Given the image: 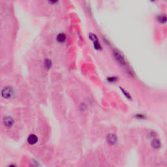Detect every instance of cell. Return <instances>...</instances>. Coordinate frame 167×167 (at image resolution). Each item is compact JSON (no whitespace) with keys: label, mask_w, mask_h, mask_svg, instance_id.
Listing matches in <instances>:
<instances>
[{"label":"cell","mask_w":167,"mask_h":167,"mask_svg":"<svg viewBox=\"0 0 167 167\" xmlns=\"http://www.w3.org/2000/svg\"><path fill=\"white\" fill-rule=\"evenodd\" d=\"M116 77H110L109 78H108V80H109V82H114L116 80Z\"/></svg>","instance_id":"cell-9"},{"label":"cell","mask_w":167,"mask_h":167,"mask_svg":"<svg viewBox=\"0 0 167 167\" xmlns=\"http://www.w3.org/2000/svg\"><path fill=\"white\" fill-rule=\"evenodd\" d=\"M56 41L59 43H63L65 41H66V35L63 33H60L57 35Z\"/></svg>","instance_id":"cell-4"},{"label":"cell","mask_w":167,"mask_h":167,"mask_svg":"<svg viewBox=\"0 0 167 167\" xmlns=\"http://www.w3.org/2000/svg\"><path fill=\"white\" fill-rule=\"evenodd\" d=\"M38 141V138L35 135H31L28 138V142L30 144L33 145L36 144Z\"/></svg>","instance_id":"cell-3"},{"label":"cell","mask_w":167,"mask_h":167,"mask_svg":"<svg viewBox=\"0 0 167 167\" xmlns=\"http://www.w3.org/2000/svg\"><path fill=\"white\" fill-rule=\"evenodd\" d=\"M152 146L154 147V148L157 149V148H159L161 146L160 141H159V140H157V139H154V140L152 141Z\"/></svg>","instance_id":"cell-7"},{"label":"cell","mask_w":167,"mask_h":167,"mask_svg":"<svg viewBox=\"0 0 167 167\" xmlns=\"http://www.w3.org/2000/svg\"><path fill=\"white\" fill-rule=\"evenodd\" d=\"M9 167H16V166H14V165H13V164H12V165H11Z\"/></svg>","instance_id":"cell-10"},{"label":"cell","mask_w":167,"mask_h":167,"mask_svg":"<svg viewBox=\"0 0 167 167\" xmlns=\"http://www.w3.org/2000/svg\"><path fill=\"white\" fill-rule=\"evenodd\" d=\"M2 96L5 98H10L13 95V91L10 87H7L2 90Z\"/></svg>","instance_id":"cell-2"},{"label":"cell","mask_w":167,"mask_h":167,"mask_svg":"<svg viewBox=\"0 0 167 167\" xmlns=\"http://www.w3.org/2000/svg\"><path fill=\"white\" fill-rule=\"evenodd\" d=\"M4 124L7 127L12 126L13 124V119L11 117H6L4 119Z\"/></svg>","instance_id":"cell-6"},{"label":"cell","mask_w":167,"mask_h":167,"mask_svg":"<svg viewBox=\"0 0 167 167\" xmlns=\"http://www.w3.org/2000/svg\"><path fill=\"white\" fill-rule=\"evenodd\" d=\"M113 54H114V56L115 59L119 64H121V65H126V60L121 53H119V52H118V51L115 50L114 51Z\"/></svg>","instance_id":"cell-1"},{"label":"cell","mask_w":167,"mask_h":167,"mask_svg":"<svg viewBox=\"0 0 167 167\" xmlns=\"http://www.w3.org/2000/svg\"><path fill=\"white\" fill-rule=\"evenodd\" d=\"M158 20L160 22H166L167 20V18L165 16H159L158 17Z\"/></svg>","instance_id":"cell-8"},{"label":"cell","mask_w":167,"mask_h":167,"mask_svg":"<svg viewBox=\"0 0 167 167\" xmlns=\"http://www.w3.org/2000/svg\"><path fill=\"white\" fill-rule=\"evenodd\" d=\"M116 140L117 139L116 135L110 134V135H109L107 136V141H108V142H109V144H115Z\"/></svg>","instance_id":"cell-5"}]
</instances>
